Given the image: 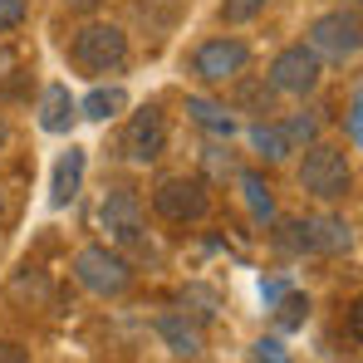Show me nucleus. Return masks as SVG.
<instances>
[{
	"instance_id": "24",
	"label": "nucleus",
	"mask_w": 363,
	"mask_h": 363,
	"mask_svg": "<svg viewBox=\"0 0 363 363\" xmlns=\"http://www.w3.org/2000/svg\"><path fill=\"white\" fill-rule=\"evenodd\" d=\"M344 128H349V143L359 147V143H363V94H359V89L349 94V113H344Z\"/></svg>"
},
{
	"instance_id": "8",
	"label": "nucleus",
	"mask_w": 363,
	"mask_h": 363,
	"mask_svg": "<svg viewBox=\"0 0 363 363\" xmlns=\"http://www.w3.org/2000/svg\"><path fill=\"white\" fill-rule=\"evenodd\" d=\"M99 226L108 231V245H138L143 241V201L133 186H108L99 206Z\"/></svg>"
},
{
	"instance_id": "10",
	"label": "nucleus",
	"mask_w": 363,
	"mask_h": 363,
	"mask_svg": "<svg viewBox=\"0 0 363 363\" xmlns=\"http://www.w3.org/2000/svg\"><path fill=\"white\" fill-rule=\"evenodd\" d=\"M157 339L167 344L172 359H201V354H206L201 319H191V314H162V319H157Z\"/></svg>"
},
{
	"instance_id": "12",
	"label": "nucleus",
	"mask_w": 363,
	"mask_h": 363,
	"mask_svg": "<svg viewBox=\"0 0 363 363\" xmlns=\"http://www.w3.org/2000/svg\"><path fill=\"white\" fill-rule=\"evenodd\" d=\"M79 118V99L64 89V84H50L45 94H40V128L45 133H69Z\"/></svg>"
},
{
	"instance_id": "28",
	"label": "nucleus",
	"mask_w": 363,
	"mask_h": 363,
	"mask_svg": "<svg viewBox=\"0 0 363 363\" xmlns=\"http://www.w3.org/2000/svg\"><path fill=\"white\" fill-rule=\"evenodd\" d=\"M285 290H290L285 280H260V295H265V304H275L280 295H285Z\"/></svg>"
},
{
	"instance_id": "11",
	"label": "nucleus",
	"mask_w": 363,
	"mask_h": 363,
	"mask_svg": "<svg viewBox=\"0 0 363 363\" xmlns=\"http://www.w3.org/2000/svg\"><path fill=\"white\" fill-rule=\"evenodd\" d=\"M84 172H89V157L84 147H69L60 162H55V177H50V206H69L84 186Z\"/></svg>"
},
{
	"instance_id": "20",
	"label": "nucleus",
	"mask_w": 363,
	"mask_h": 363,
	"mask_svg": "<svg viewBox=\"0 0 363 363\" xmlns=\"http://www.w3.org/2000/svg\"><path fill=\"white\" fill-rule=\"evenodd\" d=\"M275 245H280L285 255L314 250V241H309V221H280V231H275Z\"/></svg>"
},
{
	"instance_id": "13",
	"label": "nucleus",
	"mask_w": 363,
	"mask_h": 363,
	"mask_svg": "<svg viewBox=\"0 0 363 363\" xmlns=\"http://www.w3.org/2000/svg\"><path fill=\"white\" fill-rule=\"evenodd\" d=\"M309 241H314V250H324V255H344L354 245V226L344 216H309Z\"/></svg>"
},
{
	"instance_id": "26",
	"label": "nucleus",
	"mask_w": 363,
	"mask_h": 363,
	"mask_svg": "<svg viewBox=\"0 0 363 363\" xmlns=\"http://www.w3.org/2000/svg\"><path fill=\"white\" fill-rule=\"evenodd\" d=\"M25 25V0H0V35Z\"/></svg>"
},
{
	"instance_id": "6",
	"label": "nucleus",
	"mask_w": 363,
	"mask_h": 363,
	"mask_svg": "<svg viewBox=\"0 0 363 363\" xmlns=\"http://www.w3.org/2000/svg\"><path fill=\"white\" fill-rule=\"evenodd\" d=\"M319 79H324V60L309 50V45H285L275 60H270V74H265V84L275 89V94H314L319 89Z\"/></svg>"
},
{
	"instance_id": "9",
	"label": "nucleus",
	"mask_w": 363,
	"mask_h": 363,
	"mask_svg": "<svg viewBox=\"0 0 363 363\" xmlns=\"http://www.w3.org/2000/svg\"><path fill=\"white\" fill-rule=\"evenodd\" d=\"M167 152V118H162V108L157 104H143L128 128H123V157H133V162H157Z\"/></svg>"
},
{
	"instance_id": "3",
	"label": "nucleus",
	"mask_w": 363,
	"mask_h": 363,
	"mask_svg": "<svg viewBox=\"0 0 363 363\" xmlns=\"http://www.w3.org/2000/svg\"><path fill=\"white\" fill-rule=\"evenodd\" d=\"M74 280H79L89 295L113 300V295H123V290L133 285V265L118 255V245H84V250L74 255Z\"/></svg>"
},
{
	"instance_id": "1",
	"label": "nucleus",
	"mask_w": 363,
	"mask_h": 363,
	"mask_svg": "<svg viewBox=\"0 0 363 363\" xmlns=\"http://www.w3.org/2000/svg\"><path fill=\"white\" fill-rule=\"evenodd\" d=\"M69 60H74V69L94 74V79L99 74H118L123 64H128V35H123L118 25H108V20H89L69 40Z\"/></svg>"
},
{
	"instance_id": "27",
	"label": "nucleus",
	"mask_w": 363,
	"mask_h": 363,
	"mask_svg": "<svg viewBox=\"0 0 363 363\" xmlns=\"http://www.w3.org/2000/svg\"><path fill=\"white\" fill-rule=\"evenodd\" d=\"M0 363H30V354H25L20 344H10V339H0Z\"/></svg>"
},
{
	"instance_id": "19",
	"label": "nucleus",
	"mask_w": 363,
	"mask_h": 363,
	"mask_svg": "<svg viewBox=\"0 0 363 363\" xmlns=\"http://www.w3.org/2000/svg\"><path fill=\"white\" fill-rule=\"evenodd\" d=\"M270 309H275V324H280V329H304V319H309V295L285 290V295L270 304Z\"/></svg>"
},
{
	"instance_id": "7",
	"label": "nucleus",
	"mask_w": 363,
	"mask_h": 363,
	"mask_svg": "<svg viewBox=\"0 0 363 363\" xmlns=\"http://www.w3.org/2000/svg\"><path fill=\"white\" fill-rule=\"evenodd\" d=\"M319 60H354L359 55V10H329V15H319L314 25H309V40H304Z\"/></svg>"
},
{
	"instance_id": "23",
	"label": "nucleus",
	"mask_w": 363,
	"mask_h": 363,
	"mask_svg": "<svg viewBox=\"0 0 363 363\" xmlns=\"http://www.w3.org/2000/svg\"><path fill=\"white\" fill-rule=\"evenodd\" d=\"M285 133H290L295 147H300V143H314V138H319V118H314V113H295V118L285 123Z\"/></svg>"
},
{
	"instance_id": "32",
	"label": "nucleus",
	"mask_w": 363,
	"mask_h": 363,
	"mask_svg": "<svg viewBox=\"0 0 363 363\" xmlns=\"http://www.w3.org/2000/svg\"><path fill=\"white\" fill-rule=\"evenodd\" d=\"M0 216H5V191H0Z\"/></svg>"
},
{
	"instance_id": "29",
	"label": "nucleus",
	"mask_w": 363,
	"mask_h": 363,
	"mask_svg": "<svg viewBox=\"0 0 363 363\" xmlns=\"http://www.w3.org/2000/svg\"><path fill=\"white\" fill-rule=\"evenodd\" d=\"M69 10H94V5H104V0H64Z\"/></svg>"
},
{
	"instance_id": "5",
	"label": "nucleus",
	"mask_w": 363,
	"mask_h": 363,
	"mask_svg": "<svg viewBox=\"0 0 363 363\" xmlns=\"http://www.w3.org/2000/svg\"><path fill=\"white\" fill-rule=\"evenodd\" d=\"M245 64H250V45H245V40H236V35H211L206 45H196L191 74H196L201 84L221 89V84H231L236 74H245Z\"/></svg>"
},
{
	"instance_id": "30",
	"label": "nucleus",
	"mask_w": 363,
	"mask_h": 363,
	"mask_svg": "<svg viewBox=\"0 0 363 363\" xmlns=\"http://www.w3.org/2000/svg\"><path fill=\"white\" fill-rule=\"evenodd\" d=\"M5 69H15V55H10V50L0 45V74H5Z\"/></svg>"
},
{
	"instance_id": "15",
	"label": "nucleus",
	"mask_w": 363,
	"mask_h": 363,
	"mask_svg": "<svg viewBox=\"0 0 363 363\" xmlns=\"http://www.w3.org/2000/svg\"><path fill=\"white\" fill-rule=\"evenodd\" d=\"M236 186H241V196H245V211L260 226H270L275 221V186L260 177V172H236Z\"/></svg>"
},
{
	"instance_id": "22",
	"label": "nucleus",
	"mask_w": 363,
	"mask_h": 363,
	"mask_svg": "<svg viewBox=\"0 0 363 363\" xmlns=\"http://www.w3.org/2000/svg\"><path fill=\"white\" fill-rule=\"evenodd\" d=\"M250 359L255 363H295L280 339H255V344H250Z\"/></svg>"
},
{
	"instance_id": "18",
	"label": "nucleus",
	"mask_w": 363,
	"mask_h": 363,
	"mask_svg": "<svg viewBox=\"0 0 363 363\" xmlns=\"http://www.w3.org/2000/svg\"><path fill=\"white\" fill-rule=\"evenodd\" d=\"M123 108H128V94H123L118 84H108V89H94L84 104H79V118H94V123H108L118 118Z\"/></svg>"
},
{
	"instance_id": "14",
	"label": "nucleus",
	"mask_w": 363,
	"mask_h": 363,
	"mask_svg": "<svg viewBox=\"0 0 363 363\" xmlns=\"http://www.w3.org/2000/svg\"><path fill=\"white\" fill-rule=\"evenodd\" d=\"M186 113L196 128H206V133H216V138H231L236 133V113H226V104H216V99H206V94H186Z\"/></svg>"
},
{
	"instance_id": "21",
	"label": "nucleus",
	"mask_w": 363,
	"mask_h": 363,
	"mask_svg": "<svg viewBox=\"0 0 363 363\" xmlns=\"http://www.w3.org/2000/svg\"><path fill=\"white\" fill-rule=\"evenodd\" d=\"M265 5H270V0H221V20H226V25H245V20H255Z\"/></svg>"
},
{
	"instance_id": "4",
	"label": "nucleus",
	"mask_w": 363,
	"mask_h": 363,
	"mask_svg": "<svg viewBox=\"0 0 363 363\" xmlns=\"http://www.w3.org/2000/svg\"><path fill=\"white\" fill-rule=\"evenodd\" d=\"M152 206H157V216L162 221H172V226H186V221H201L206 211H211V191H206V182L201 177H162L152 186Z\"/></svg>"
},
{
	"instance_id": "31",
	"label": "nucleus",
	"mask_w": 363,
	"mask_h": 363,
	"mask_svg": "<svg viewBox=\"0 0 363 363\" xmlns=\"http://www.w3.org/2000/svg\"><path fill=\"white\" fill-rule=\"evenodd\" d=\"M5 143H10V123L0 118V147H5Z\"/></svg>"
},
{
	"instance_id": "17",
	"label": "nucleus",
	"mask_w": 363,
	"mask_h": 363,
	"mask_svg": "<svg viewBox=\"0 0 363 363\" xmlns=\"http://www.w3.org/2000/svg\"><path fill=\"white\" fill-rule=\"evenodd\" d=\"M231 84H241V89H236V108H241V113H260V118L275 113V89H270L265 79H245V74H236Z\"/></svg>"
},
{
	"instance_id": "2",
	"label": "nucleus",
	"mask_w": 363,
	"mask_h": 363,
	"mask_svg": "<svg viewBox=\"0 0 363 363\" xmlns=\"http://www.w3.org/2000/svg\"><path fill=\"white\" fill-rule=\"evenodd\" d=\"M300 186L319 201H344L354 191V167H349V152L334 147V143H309L300 162Z\"/></svg>"
},
{
	"instance_id": "25",
	"label": "nucleus",
	"mask_w": 363,
	"mask_h": 363,
	"mask_svg": "<svg viewBox=\"0 0 363 363\" xmlns=\"http://www.w3.org/2000/svg\"><path fill=\"white\" fill-rule=\"evenodd\" d=\"M182 304H201V309H196V319H211V314H216V295H211V290H201V285H186V290H182Z\"/></svg>"
},
{
	"instance_id": "16",
	"label": "nucleus",
	"mask_w": 363,
	"mask_h": 363,
	"mask_svg": "<svg viewBox=\"0 0 363 363\" xmlns=\"http://www.w3.org/2000/svg\"><path fill=\"white\" fill-rule=\"evenodd\" d=\"M250 147L265 157V162H285L290 152H295V143H290V133H285V123H255L250 128Z\"/></svg>"
}]
</instances>
